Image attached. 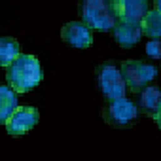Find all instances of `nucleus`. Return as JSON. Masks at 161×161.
<instances>
[{
	"label": "nucleus",
	"mask_w": 161,
	"mask_h": 161,
	"mask_svg": "<svg viewBox=\"0 0 161 161\" xmlns=\"http://www.w3.org/2000/svg\"><path fill=\"white\" fill-rule=\"evenodd\" d=\"M42 66L34 55H19L8 68L6 80L17 93H29L42 82Z\"/></svg>",
	"instance_id": "f257e3e1"
},
{
	"label": "nucleus",
	"mask_w": 161,
	"mask_h": 161,
	"mask_svg": "<svg viewBox=\"0 0 161 161\" xmlns=\"http://www.w3.org/2000/svg\"><path fill=\"white\" fill-rule=\"evenodd\" d=\"M80 17L91 31H114L119 17L116 12V0H82Z\"/></svg>",
	"instance_id": "f03ea898"
},
{
	"label": "nucleus",
	"mask_w": 161,
	"mask_h": 161,
	"mask_svg": "<svg viewBox=\"0 0 161 161\" xmlns=\"http://www.w3.org/2000/svg\"><path fill=\"white\" fill-rule=\"evenodd\" d=\"M97 86L108 101L125 97L127 82L121 72V64H118L114 61H106V63L99 64L97 66Z\"/></svg>",
	"instance_id": "7ed1b4c3"
},
{
	"label": "nucleus",
	"mask_w": 161,
	"mask_h": 161,
	"mask_svg": "<svg viewBox=\"0 0 161 161\" xmlns=\"http://www.w3.org/2000/svg\"><path fill=\"white\" fill-rule=\"evenodd\" d=\"M138 114H140L138 104H135L127 97L108 101V104L103 110L104 121L112 127H129L138 119Z\"/></svg>",
	"instance_id": "20e7f679"
},
{
	"label": "nucleus",
	"mask_w": 161,
	"mask_h": 161,
	"mask_svg": "<svg viewBox=\"0 0 161 161\" xmlns=\"http://www.w3.org/2000/svg\"><path fill=\"white\" fill-rule=\"evenodd\" d=\"M121 72L125 76L127 89L133 93H140L144 87L150 86L152 80H155L157 66L152 63H144V61H123Z\"/></svg>",
	"instance_id": "39448f33"
},
{
	"label": "nucleus",
	"mask_w": 161,
	"mask_h": 161,
	"mask_svg": "<svg viewBox=\"0 0 161 161\" xmlns=\"http://www.w3.org/2000/svg\"><path fill=\"white\" fill-rule=\"evenodd\" d=\"M38 119H40V114L34 106H17V110L12 114V118L4 125L10 135L19 136V135L29 133L31 129H34Z\"/></svg>",
	"instance_id": "423d86ee"
},
{
	"label": "nucleus",
	"mask_w": 161,
	"mask_h": 161,
	"mask_svg": "<svg viewBox=\"0 0 161 161\" xmlns=\"http://www.w3.org/2000/svg\"><path fill=\"white\" fill-rule=\"evenodd\" d=\"M61 38L78 49H87L93 44V32L84 21H70L61 29Z\"/></svg>",
	"instance_id": "0eeeda50"
},
{
	"label": "nucleus",
	"mask_w": 161,
	"mask_h": 161,
	"mask_svg": "<svg viewBox=\"0 0 161 161\" xmlns=\"http://www.w3.org/2000/svg\"><path fill=\"white\" fill-rule=\"evenodd\" d=\"M116 12L119 21L140 23L150 12V4L148 0H116Z\"/></svg>",
	"instance_id": "6e6552de"
},
{
	"label": "nucleus",
	"mask_w": 161,
	"mask_h": 161,
	"mask_svg": "<svg viewBox=\"0 0 161 161\" xmlns=\"http://www.w3.org/2000/svg\"><path fill=\"white\" fill-rule=\"evenodd\" d=\"M112 32H114V40L121 47H133L144 36L142 25L140 23H135V21H118V25L114 27Z\"/></svg>",
	"instance_id": "1a4fd4ad"
},
{
	"label": "nucleus",
	"mask_w": 161,
	"mask_h": 161,
	"mask_svg": "<svg viewBox=\"0 0 161 161\" xmlns=\"http://www.w3.org/2000/svg\"><path fill=\"white\" fill-rule=\"evenodd\" d=\"M136 104L140 108L142 114L153 118L161 106V89L155 87V86H148L144 87L140 93H138V99H136Z\"/></svg>",
	"instance_id": "9d476101"
},
{
	"label": "nucleus",
	"mask_w": 161,
	"mask_h": 161,
	"mask_svg": "<svg viewBox=\"0 0 161 161\" xmlns=\"http://www.w3.org/2000/svg\"><path fill=\"white\" fill-rule=\"evenodd\" d=\"M17 91L12 86H2L0 87V121L6 123L12 114L17 110Z\"/></svg>",
	"instance_id": "9b49d317"
},
{
	"label": "nucleus",
	"mask_w": 161,
	"mask_h": 161,
	"mask_svg": "<svg viewBox=\"0 0 161 161\" xmlns=\"http://www.w3.org/2000/svg\"><path fill=\"white\" fill-rule=\"evenodd\" d=\"M19 55H21V49L15 38H10V36L0 38V64L8 68Z\"/></svg>",
	"instance_id": "f8f14e48"
},
{
	"label": "nucleus",
	"mask_w": 161,
	"mask_h": 161,
	"mask_svg": "<svg viewBox=\"0 0 161 161\" xmlns=\"http://www.w3.org/2000/svg\"><path fill=\"white\" fill-rule=\"evenodd\" d=\"M140 25H142L144 36H148L150 40L161 38V12L159 10H150L146 17L140 21Z\"/></svg>",
	"instance_id": "ddd939ff"
},
{
	"label": "nucleus",
	"mask_w": 161,
	"mask_h": 161,
	"mask_svg": "<svg viewBox=\"0 0 161 161\" xmlns=\"http://www.w3.org/2000/svg\"><path fill=\"white\" fill-rule=\"evenodd\" d=\"M146 53H148L152 59H161V38L148 40V44H146Z\"/></svg>",
	"instance_id": "4468645a"
},
{
	"label": "nucleus",
	"mask_w": 161,
	"mask_h": 161,
	"mask_svg": "<svg viewBox=\"0 0 161 161\" xmlns=\"http://www.w3.org/2000/svg\"><path fill=\"white\" fill-rule=\"evenodd\" d=\"M153 121H155V123H157V127L161 129V106H159V110H157V114L153 116Z\"/></svg>",
	"instance_id": "2eb2a0df"
},
{
	"label": "nucleus",
	"mask_w": 161,
	"mask_h": 161,
	"mask_svg": "<svg viewBox=\"0 0 161 161\" xmlns=\"http://www.w3.org/2000/svg\"><path fill=\"white\" fill-rule=\"evenodd\" d=\"M153 6H155V10L161 12V0H153Z\"/></svg>",
	"instance_id": "dca6fc26"
}]
</instances>
